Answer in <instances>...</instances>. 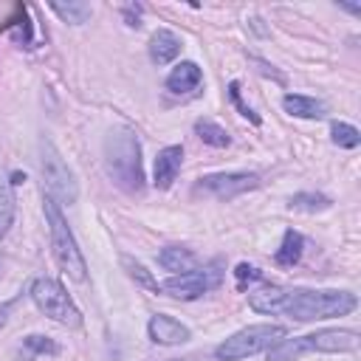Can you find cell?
Returning a JSON list of instances; mask_svg holds the SVG:
<instances>
[{
    "label": "cell",
    "instance_id": "obj_29",
    "mask_svg": "<svg viewBox=\"0 0 361 361\" xmlns=\"http://www.w3.org/2000/svg\"><path fill=\"white\" fill-rule=\"evenodd\" d=\"M251 59H254V62L259 65V71H262L265 76H274L276 82H285V76H282L279 71H274V65H268V62H265V59H259V56H251Z\"/></svg>",
    "mask_w": 361,
    "mask_h": 361
},
{
    "label": "cell",
    "instance_id": "obj_24",
    "mask_svg": "<svg viewBox=\"0 0 361 361\" xmlns=\"http://www.w3.org/2000/svg\"><path fill=\"white\" fill-rule=\"evenodd\" d=\"M121 268H124V271H127V276H130V279H135L138 285H144V288H149V290L161 293V282H158V279H155V276H152V274H149L138 259H133V257H127V254H124V257H121Z\"/></svg>",
    "mask_w": 361,
    "mask_h": 361
},
{
    "label": "cell",
    "instance_id": "obj_19",
    "mask_svg": "<svg viewBox=\"0 0 361 361\" xmlns=\"http://www.w3.org/2000/svg\"><path fill=\"white\" fill-rule=\"evenodd\" d=\"M48 8L62 20V23H71V25H82L90 20L93 14V6L85 3V0H68V3H48Z\"/></svg>",
    "mask_w": 361,
    "mask_h": 361
},
{
    "label": "cell",
    "instance_id": "obj_7",
    "mask_svg": "<svg viewBox=\"0 0 361 361\" xmlns=\"http://www.w3.org/2000/svg\"><path fill=\"white\" fill-rule=\"evenodd\" d=\"M220 282H223V271L217 262H212L203 268H192L186 274H172L166 282H161V293L180 299V302H192V299H200L203 293L214 290Z\"/></svg>",
    "mask_w": 361,
    "mask_h": 361
},
{
    "label": "cell",
    "instance_id": "obj_15",
    "mask_svg": "<svg viewBox=\"0 0 361 361\" xmlns=\"http://www.w3.org/2000/svg\"><path fill=\"white\" fill-rule=\"evenodd\" d=\"M282 107L296 118H324V113H327L324 102H319L313 96H302V93H285Z\"/></svg>",
    "mask_w": 361,
    "mask_h": 361
},
{
    "label": "cell",
    "instance_id": "obj_3",
    "mask_svg": "<svg viewBox=\"0 0 361 361\" xmlns=\"http://www.w3.org/2000/svg\"><path fill=\"white\" fill-rule=\"evenodd\" d=\"M42 212H45V223H48V234H51V251H54V259H56L59 271L68 274L73 282H85L87 262L79 251V243H76L73 231L65 223L62 209L48 195H42Z\"/></svg>",
    "mask_w": 361,
    "mask_h": 361
},
{
    "label": "cell",
    "instance_id": "obj_27",
    "mask_svg": "<svg viewBox=\"0 0 361 361\" xmlns=\"http://www.w3.org/2000/svg\"><path fill=\"white\" fill-rule=\"evenodd\" d=\"M234 276H237V288H245L248 282L262 279V274H259L254 265H248V262H240V265L234 268Z\"/></svg>",
    "mask_w": 361,
    "mask_h": 361
},
{
    "label": "cell",
    "instance_id": "obj_28",
    "mask_svg": "<svg viewBox=\"0 0 361 361\" xmlns=\"http://www.w3.org/2000/svg\"><path fill=\"white\" fill-rule=\"evenodd\" d=\"M124 20L130 28H138L141 25V6H127L124 8Z\"/></svg>",
    "mask_w": 361,
    "mask_h": 361
},
{
    "label": "cell",
    "instance_id": "obj_23",
    "mask_svg": "<svg viewBox=\"0 0 361 361\" xmlns=\"http://www.w3.org/2000/svg\"><path fill=\"white\" fill-rule=\"evenodd\" d=\"M56 353H59V347H56L51 338L31 333V336L23 338V350H20L17 361H31L34 355H56Z\"/></svg>",
    "mask_w": 361,
    "mask_h": 361
},
{
    "label": "cell",
    "instance_id": "obj_25",
    "mask_svg": "<svg viewBox=\"0 0 361 361\" xmlns=\"http://www.w3.org/2000/svg\"><path fill=\"white\" fill-rule=\"evenodd\" d=\"M330 138H333L336 147H344V149H355L361 144V133L347 121H333L330 124Z\"/></svg>",
    "mask_w": 361,
    "mask_h": 361
},
{
    "label": "cell",
    "instance_id": "obj_13",
    "mask_svg": "<svg viewBox=\"0 0 361 361\" xmlns=\"http://www.w3.org/2000/svg\"><path fill=\"white\" fill-rule=\"evenodd\" d=\"M178 54H180V39H178L175 31L158 28V31L149 37V59H152L155 65H169Z\"/></svg>",
    "mask_w": 361,
    "mask_h": 361
},
{
    "label": "cell",
    "instance_id": "obj_32",
    "mask_svg": "<svg viewBox=\"0 0 361 361\" xmlns=\"http://www.w3.org/2000/svg\"><path fill=\"white\" fill-rule=\"evenodd\" d=\"M169 361H197V358H169Z\"/></svg>",
    "mask_w": 361,
    "mask_h": 361
},
{
    "label": "cell",
    "instance_id": "obj_5",
    "mask_svg": "<svg viewBox=\"0 0 361 361\" xmlns=\"http://www.w3.org/2000/svg\"><path fill=\"white\" fill-rule=\"evenodd\" d=\"M28 296L39 307V313L54 319L56 324H62V327H82V310L76 307L71 293L62 288V282H56L51 276H37L31 282V288H28Z\"/></svg>",
    "mask_w": 361,
    "mask_h": 361
},
{
    "label": "cell",
    "instance_id": "obj_16",
    "mask_svg": "<svg viewBox=\"0 0 361 361\" xmlns=\"http://www.w3.org/2000/svg\"><path fill=\"white\" fill-rule=\"evenodd\" d=\"M158 265L164 271H172V274H186V271L197 268V257L183 245H166L158 254Z\"/></svg>",
    "mask_w": 361,
    "mask_h": 361
},
{
    "label": "cell",
    "instance_id": "obj_31",
    "mask_svg": "<svg viewBox=\"0 0 361 361\" xmlns=\"http://www.w3.org/2000/svg\"><path fill=\"white\" fill-rule=\"evenodd\" d=\"M338 8L350 11V14H361V6H350V3H338Z\"/></svg>",
    "mask_w": 361,
    "mask_h": 361
},
{
    "label": "cell",
    "instance_id": "obj_11",
    "mask_svg": "<svg viewBox=\"0 0 361 361\" xmlns=\"http://www.w3.org/2000/svg\"><path fill=\"white\" fill-rule=\"evenodd\" d=\"M200 82H203L200 65L192 62V59H186V62H178V65L169 71V76H166V90L175 93V96H189V93H195V90L200 87Z\"/></svg>",
    "mask_w": 361,
    "mask_h": 361
},
{
    "label": "cell",
    "instance_id": "obj_8",
    "mask_svg": "<svg viewBox=\"0 0 361 361\" xmlns=\"http://www.w3.org/2000/svg\"><path fill=\"white\" fill-rule=\"evenodd\" d=\"M257 186H259L257 172H214V175H203L197 180V192H206L217 200H231Z\"/></svg>",
    "mask_w": 361,
    "mask_h": 361
},
{
    "label": "cell",
    "instance_id": "obj_20",
    "mask_svg": "<svg viewBox=\"0 0 361 361\" xmlns=\"http://www.w3.org/2000/svg\"><path fill=\"white\" fill-rule=\"evenodd\" d=\"M14 209H17V200H14V192H11V180L0 172V240L14 226Z\"/></svg>",
    "mask_w": 361,
    "mask_h": 361
},
{
    "label": "cell",
    "instance_id": "obj_26",
    "mask_svg": "<svg viewBox=\"0 0 361 361\" xmlns=\"http://www.w3.org/2000/svg\"><path fill=\"white\" fill-rule=\"evenodd\" d=\"M228 99L234 102V107L240 110V116H245L251 124H259V121H262V118H259V116H257V113H254V110L240 99V82H228Z\"/></svg>",
    "mask_w": 361,
    "mask_h": 361
},
{
    "label": "cell",
    "instance_id": "obj_6",
    "mask_svg": "<svg viewBox=\"0 0 361 361\" xmlns=\"http://www.w3.org/2000/svg\"><path fill=\"white\" fill-rule=\"evenodd\" d=\"M285 336L288 333H285L282 324H248V327L237 330L234 336H228L223 344H217L214 355L220 361H243L248 355H257V353L268 350L271 344H276Z\"/></svg>",
    "mask_w": 361,
    "mask_h": 361
},
{
    "label": "cell",
    "instance_id": "obj_14",
    "mask_svg": "<svg viewBox=\"0 0 361 361\" xmlns=\"http://www.w3.org/2000/svg\"><path fill=\"white\" fill-rule=\"evenodd\" d=\"M282 302H285V288H279V285H265V288L248 290V305L257 313H265V316L279 313Z\"/></svg>",
    "mask_w": 361,
    "mask_h": 361
},
{
    "label": "cell",
    "instance_id": "obj_1",
    "mask_svg": "<svg viewBox=\"0 0 361 361\" xmlns=\"http://www.w3.org/2000/svg\"><path fill=\"white\" fill-rule=\"evenodd\" d=\"M104 172L107 178L127 195L144 192V164H141V141L130 127H116L104 135Z\"/></svg>",
    "mask_w": 361,
    "mask_h": 361
},
{
    "label": "cell",
    "instance_id": "obj_17",
    "mask_svg": "<svg viewBox=\"0 0 361 361\" xmlns=\"http://www.w3.org/2000/svg\"><path fill=\"white\" fill-rule=\"evenodd\" d=\"M305 353H310V338L296 336V338H279L276 344L268 347V361H296Z\"/></svg>",
    "mask_w": 361,
    "mask_h": 361
},
{
    "label": "cell",
    "instance_id": "obj_21",
    "mask_svg": "<svg viewBox=\"0 0 361 361\" xmlns=\"http://www.w3.org/2000/svg\"><path fill=\"white\" fill-rule=\"evenodd\" d=\"M195 133H197V138H200L203 144L217 147V149L231 144V135H228L217 121H212V118H197V121H195Z\"/></svg>",
    "mask_w": 361,
    "mask_h": 361
},
{
    "label": "cell",
    "instance_id": "obj_2",
    "mask_svg": "<svg viewBox=\"0 0 361 361\" xmlns=\"http://www.w3.org/2000/svg\"><path fill=\"white\" fill-rule=\"evenodd\" d=\"M358 307V296L353 290H310V288H285L282 310L296 322H322L347 316Z\"/></svg>",
    "mask_w": 361,
    "mask_h": 361
},
{
    "label": "cell",
    "instance_id": "obj_30",
    "mask_svg": "<svg viewBox=\"0 0 361 361\" xmlns=\"http://www.w3.org/2000/svg\"><path fill=\"white\" fill-rule=\"evenodd\" d=\"M11 307H14V302H8L6 307H0V327L6 324V319H8V310H11Z\"/></svg>",
    "mask_w": 361,
    "mask_h": 361
},
{
    "label": "cell",
    "instance_id": "obj_10",
    "mask_svg": "<svg viewBox=\"0 0 361 361\" xmlns=\"http://www.w3.org/2000/svg\"><path fill=\"white\" fill-rule=\"evenodd\" d=\"M307 338H310V350H319V353H353L361 344L355 330H338V327L316 330Z\"/></svg>",
    "mask_w": 361,
    "mask_h": 361
},
{
    "label": "cell",
    "instance_id": "obj_4",
    "mask_svg": "<svg viewBox=\"0 0 361 361\" xmlns=\"http://www.w3.org/2000/svg\"><path fill=\"white\" fill-rule=\"evenodd\" d=\"M37 164H39V178H42V195H48L56 206H71L79 197V183L62 152L54 147L51 138H39L37 144Z\"/></svg>",
    "mask_w": 361,
    "mask_h": 361
},
{
    "label": "cell",
    "instance_id": "obj_9",
    "mask_svg": "<svg viewBox=\"0 0 361 361\" xmlns=\"http://www.w3.org/2000/svg\"><path fill=\"white\" fill-rule=\"evenodd\" d=\"M147 333L155 344H164V347H172V344H183L192 338V330L186 324H180L178 319L166 316V313H155L147 324Z\"/></svg>",
    "mask_w": 361,
    "mask_h": 361
},
{
    "label": "cell",
    "instance_id": "obj_22",
    "mask_svg": "<svg viewBox=\"0 0 361 361\" xmlns=\"http://www.w3.org/2000/svg\"><path fill=\"white\" fill-rule=\"evenodd\" d=\"M290 209H296V212H307V214H316V212H327L330 206H333V200L327 197V195H322V192H296L293 197H290V203H288Z\"/></svg>",
    "mask_w": 361,
    "mask_h": 361
},
{
    "label": "cell",
    "instance_id": "obj_12",
    "mask_svg": "<svg viewBox=\"0 0 361 361\" xmlns=\"http://www.w3.org/2000/svg\"><path fill=\"white\" fill-rule=\"evenodd\" d=\"M180 164H183V147L172 144V147H164L158 155H155V175H152V183L158 189H169L180 172Z\"/></svg>",
    "mask_w": 361,
    "mask_h": 361
},
{
    "label": "cell",
    "instance_id": "obj_18",
    "mask_svg": "<svg viewBox=\"0 0 361 361\" xmlns=\"http://www.w3.org/2000/svg\"><path fill=\"white\" fill-rule=\"evenodd\" d=\"M302 248H305L302 234L293 231V228H288V231L282 234V243H279L276 254H274V262L282 265V268H293V265L302 259Z\"/></svg>",
    "mask_w": 361,
    "mask_h": 361
}]
</instances>
